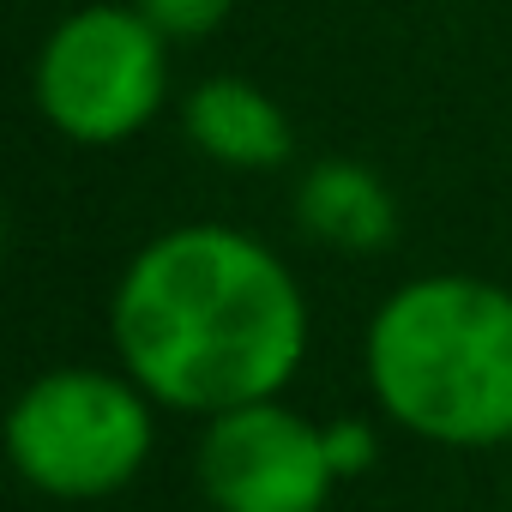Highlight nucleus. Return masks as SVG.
Here are the masks:
<instances>
[{
  "instance_id": "obj_1",
  "label": "nucleus",
  "mask_w": 512,
  "mask_h": 512,
  "mask_svg": "<svg viewBox=\"0 0 512 512\" xmlns=\"http://www.w3.org/2000/svg\"><path fill=\"white\" fill-rule=\"evenodd\" d=\"M109 338L121 374L151 404L223 416L284 398L308 362V296L284 253L235 223H175L151 235L115 296Z\"/></svg>"
},
{
  "instance_id": "obj_2",
  "label": "nucleus",
  "mask_w": 512,
  "mask_h": 512,
  "mask_svg": "<svg viewBox=\"0 0 512 512\" xmlns=\"http://www.w3.org/2000/svg\"><path fill=\"white\" fill-rule=\"evenodd\" d=\"M362 374L386 422L428 446H512V290L476 272L398 284L368 320Z\"/></svg>"
},
{
  "instance_id": "obj_3",
  "label": "nucleus",
  "mask_w": 512,
  "mask_h": 512,
  "mask_svg": "<svg viewBox=\"0 0 512 512\" xmlns=\"http://www.w3.org/2000/svg\"><path fill=\"white\" fill-rule=\"evenodd\" d=\"M157 446V404L121 368H49L7 410V458L49 500H109L133 488Z\"/></svg>"
},
{
  "instance_id": "obj_4",
  "label": "nucleus",
  "mask_w": 512,
  "mask_h": 512,
  "mask_svg": "<svg viewBox=\"0 0 512 512\" xmlns=\"http://www.w3.org/2000/svg\"><path fill=\"white\" fill-rule=\"evenodd\" d=\"M31 97L61 139L121 145L169 97V37L139 7L91 0L43 37Z\"/></svg>"
},
{
  "instance_id": "obj_5",
  "label": "nucleus",
  "mask_w": 512,
  "mask_h": 512,
  "mask_svg": "<svg viewBox=\"0 0 512 512\" xmlns=\"http://www.w3.org/2000/svg\"><path fill=\"white\" fill-rule=\"evenodd\" d=\"M193 476L211 512H326L338 488L326 422L290 410L284 398L205 416Z\"/></svg>"
},
{
  "instance_id": "obj_6",
  "label": "nucleus",
  "mask_w": 512,
  "mask_h": 512,
  "mask_svg": "<svg viewBox=\"0 0 512 512\" xmlns=\"http://www.w3.org/2000/svg\"><path fill=\"white\" fill-rule=\"evenodd\" d=\"M181 127H187L199 157H211L223 169H241V175L284 169L290 151H296V127L278 109V97L260 91L253 79H241V73L199 79L181 97Z\"/></svg>"
},
{
  "instance_id": "obj_7",
  "label": "nucleus",
  "mask_w": 512,
  "mask_h": 512,
  "mask_svg": "<svg viewBox=\"0 0 512 512\" xmlns=\"http://www.w3.org/2000/svg\"><path fill=\"white\" fill-rule=\"evenodd\" d=\"M296 223L332 253H380L398 235V199L368 163L326 157L296 181Z\"/></svg>"
},
{
  "instance_id": "obj_8",
  "label": "nucleus",
  "mask_w": 512,
  "mask_h": 512,
  "mask_svg": "<svg viewBox=\"0 0 512 512\" xmlns=\"http://www.w3.org/2000/svg\"><path fill=\"white\" fill-rule=\"evenodd\" d=\"M133 7H139L169 43H193V37H211V31L235 13V0H133Z\"/></svg>"
},
{
  "instance_id": "obj_9",
  "label": "nucleus",
  "mask_w": 512,
  "mask_h": 512,
  "mask_svg": "<svg viewBox=\"0 0 512 512\" xmlns=\"http://www.w3.org/2000/svg\"><path fill=\"white\" fill-rule=\"evenodd\" d=\"M326 452H332L338 482H356V476L374 470L380 434H374V422H362V416H338V422H326Z\"/></svg>"
}]
</instances>
